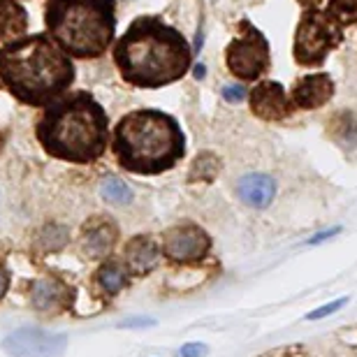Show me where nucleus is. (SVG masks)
<instances>
[{
	"label": "nucleus",
	"instance_id": "nucleus-1",
	"mask_svg": "<svg viewBox=\"0 0 357 357\" xmlns=\"http://www.w3.org/2000/svg\"><path fill=\"white\" fill-rule=\"evenodd\" d=\"M114 61L128 84L160 89L188 73L190 49L172 26L155 17H142L116 42Z\"/></svg>",
	"mask_w": 357,
	"mask_h": 357
},
{
	"label": "nucleus",
	"instance_id": "nucleus-2",
	"mask_svg": "<svg viewBox=\"0 0 357 357\" xmlns=\"http://www.w3.org/2000/svg\"><path fill=\"white\" fill-rule=\"evenodd\" d=\"M0 79L19 102L40 107L73 84L75 68L52 35H24L0 47Z\"/></svg>",
	"mask_w": 357,
	"mask_h": 357
},
{
	"label": "nucleus",
	"instance_id": "nucleus-3",
	"mask_svg": "<svg viewBox=\"0 0 357 357\" xmlns=\"http://www.w3.org/2000/svg\"><path fill=\"white\" fill-rule=\"evenodd\" d=\"M38 139L59 160L93 162L107 149V114L89 93H70L49 102L38 123Z\"/></svg>",
	"mask_w": 357,
	"mask_h": 357
},
{
	"label": "nucleus",
	"instance_id": "nucleus-4",
	"mask_svg": "<svg viewBox=\"0 0 357 357\" xmlns=\"http://www.w3.org/2000/svg\"><path fill=\"white\" fill-rule=\"evenodd\" d=\"M185 151V139L169 114L137 109L119 121L114 130V153L128 172L160 174L176 165Z\"/></svg>",
	"mask_w": 357,
	"mask_h": 357
},
{
	"label": "nucleus",
	"instance_id": "nucleus-5",
	"mask_svg": "<svg viewBox=\"0 0 357 357\" xmlns=\"http://www.w3.org/2000/svg\"><path fill=\"white\" fill-rule=\"evenodd\" d=\"M47 28L66 54L96 59L114 40V0H49Z\"/></svg>",
	"mask_w": 357,
	"mask_h": 357
},
{
	"label": "nucleus",
	"instance_id": "nucleus-6",
	"mask_svg": "<svg viewBox=\"0 0 357 357\" xmlns=\"http://www.w3.org/2000/svg\"><path fill=\"white\" fill-rule=\"evenodd\" d=\"M339 42V24L330 14L320 10H306L295 35V59L302 66H320Z\"/></svg>",
	"mask_w": 357,
	"mask_h": 357
},
{
	"label": "nucleus",
	"instance_id": "nucleus-7",
	"mask_svg": "<svg viewBox=\"0 0 357 357\" xmlns=\"http://www.w3.org/2000/svg\"><path fill=\"white\" fill-rule=\"evenodd\" d=\"M241 28L244 33L227 47V68L241 79H258L262 73H267L271 63L267 40L248 21H241Z\"/></svg>",
	"mask_w": 357,
	"mask_h": 357
},
{
	"label": "nucleus",
	"instance_id": "nucleus-8",
	"mask_svg": "<svg viewBox=\"0 0 357 357\" xmlns=\"http://www.w3.org/2000/svg\"><path fill=\"white\" fill-rule=\"evenodd\" d=\"M66 346V337L35 330V327H24L5 339V351L12 357H61Z\"/></svg>",
	"mask_w": 357,
	"mask_h": 357
},
{
	"label": "nucleus",
	"instance_id": "nucleus-9",
	"mask_svg": "<svg viewBox=\"0 0 357 357\" xmlns=\"http://www.w3.org/2000/svg\"><path fill=\"white\" fill-rule=\"evenodd\" d=\"M211 246V239L202 227L183 223L165 232L162 237V253L174 262H192L204 258Z\"/></svg>",
	"mask_w": 357,
	"mask_h": 357
},
{
	"label": "nucleus",
	"instance_id": "nucleus-10",
	"mask_svg": "<svg viewBox=\"0 0 357 357\" xmlns=\"http://www.w3.org/2000/svg\"><path fill=\"white\" fill-rule=\"evenodd\" d=\"M251 109L265 121H283L290 116V96L278 82H262L251 91Z\"/></svg>",
	"mask_w": 357,
	"mask_h": 357
},
{
	"label": "nucleus",
	"instance_id": "nucleus-11",
	"mask_svg": "<svg viewBox=\"0 0 357 357\" xmlns=\"http://www.w3.org/2000/svg\"><path fill=\"white\" fill-rule=\"evenodd\" d=\"M332 93L334 86L330 75L325 73L309 75L295 84V89H292V102L302 107V109H318V107H323L332 98Z\"/></svg>",
	"mask_w": 357,
	"mask_h": 357
},
{
	"label": "nucleus",
	"instance_id": "nucleus-12",
	"mask_svg": "<svg viewBox=\"0 0 357 357\" xmlns=\"http://www.w3.org/2000/svg\"><path fill=\"white\" fill-rule=\"evenodd\" d=\"M274 192H276V183L267 174H246L237 183L239 199L244 204L253 206V209H265L271 199H274Z\"/></svg>",
	"mask_w": 357,
	"mask_h": 357
},
{
	"label": "nucleus",
	"instance_id": "nucleus-13",
	"mask_svg": "<svg viewBox=\"0 0 357 357\" xmlns=\"http://www.w3.org/2000/svg\"><path fill=\"white\" fill-rule=\"evenodd\" d=\"M158 258H160V248L149 237H135L126 246V265L137 276L149 274V271L158 265Z\"/></svg>",
	"mask_w": 357,
	"mask_h": 357
},
{
	"label": "nucleus",
	"instance_id": "nucleus-14",
	"mask_svg": "<svg viewBox=\"0 0 357 357\" xmlns=\"http://www.w3.org/2000/svg\"><path fill=\"white\" fill-rule=\"evenodd\" d=\"M28 28L26 10L17 0H0V47L24 38Z\"/></svg>",
	"mask_w": 357,
	"mask_h": 357
},
{
	"label": "nucleus",
	"instance_id": "nucleus-15",
	"mask_svg": "<svg viewBox=\"0 0 357 357\" xmlns=\"http://www.w3.org/2000/svg\"><path fill=\"white\" fill-rule=\"evenodd\" d=\"M114 241H116V227L107 220H91V223L84 227V246L93 258H100V255L109 253Z\"/></svg>",
	"mask_w": 357,
	"mask_h": 357
},
{
	"label": "nucleus",
	"instance_id": "nucleus-16",
	"mask_svg": "<svg viewBox=\"0 0 357 357\" xmlns=\"http://www.w3.org/2000/svg\"><path fill=\"white\" fill-rule=\"evenodd\" d=\"M68 288L61 285L54 278H42V281L35 283L33 288V304L38 306L40 311H49V309H59L63 306V297H66Z\"/></svg>",
	"mask_w": 357,
	"mask_h": 357
},
{
	"label": "nucleus",
	"instance_id": "nucleus-17",
	"mask_svg": "<svg viewBox=\"0 0 357 357\" xmlns=\"http://www.w3.org/2000/svg\"><path fill=\"white\" fill-rule=\"evenodd\" d=\"M96 283L107 292V295H116V292L123 290V285H126V271L121 265H116V262H105V265L98 269Z\"/></svg>",
	"mask_w": 357,
	"mask_h": 357
},
{
	"label": "nucleus",
	"instance_id": "nucleus-18",
	"mask_svg": "<svg viewBox=\"0 0 357 357\" xmlns=\"http://www.w3.org/2000/svg\"><path fill=\"white\" fill-rule=\"evenodd\" d=\"M102 197L109 204H130L132 202V190L128 188V183H123L116 176H109L102 181Z\"/></svg>",
	"mask_w": 357,
	"mask_h": 357
},
{
	"label": "nucleus",
	"instance_id": "nucleus-19",
	"mask_svg": "<svg viewBox=\"0 0 357 357\" xmlns=\"http://www.w3.org/2000/svg\"><path fill=\"white\" fill-rule=\"evenodd\" d=\"M327 14L339 26H348L357 21V0H327Z\"/></svg>",
	"mask_w": 357,
	"mask_h": 357
},
{
	"label": "nucleus",
	"instance_id": "nucleus-20",
	"mask_svg": "<svg viewBox=\"0 0 357 357\" xmlns=\"http://www.w3.org/2000/svg\"><path fill=\"white\" fill-rule=\"evenodd\" d=\"M348 302V297H339L337 302H332V304H327V306H320L318 311H313V313H309V320H320V318H325V316H330V313H334L337 309H341V306H344Z\"/></svg>",
	"mask_w": 357,
	"mask_h": 357
},
{
	"label": "nucleus",
	"instance_id": "nucleus-21",
	"mask_svg": "<svg viewBox=\"0 0 357 357\" xmlns=\"http://www.w3.org/2000/svg\"><path fill=\"white\" fill-rule=\"evenodd\" d=\"M223 96H225V100H230V102H239V100H244L246 93L241 86H225Z\"/></svg>",
	"mask_w": 357,
	"mask_h": 357
},
{
	"label": "nucleus",
	"instance_id": "nucleus-22",
	"mask_svg": "<svg viewBox=\"0 0 357 357\" xmlns=\"http://www.w3.org/2000/svg\"><path fill=\"white\" fill-rule=\"evenodd\" d=\"M204 355V346L199 344H188L181 348V357H202Z\"/></svg>",
	"mask_w": 357,
	"mask_h": 357
},
{
	"label": "nucleus",
	"instance_id": "nucleus-23",
	"mask_svg": "<svg viewBox=\"0 0 357 357\" xmlns=\"http://www.w3.org/2000/svg\"><path fill=\"white\" fill-rule=\"evenodd\" d=\"M7 288H10V271H7L3 265H0V299L5 297Z\"/></svg>",
	"mask_w": 357,
	"mask_h": 357
},
{
	"label": "nucleus",
	"instance_id": "nucleus-24",
	"mask_svg": "<svg viewBox=\"0 0 357 357\" xmlns=\"http://www.w3.org/2000/svg\"><path fill=\"white\" fill-rule=\"evenodd\" d=\"M339 232V227H334V230H330V232H320L316 239H311L309 244H318V241H323V239H327V237H332V234H337Z\"/></svg>",
	"mask_w": 357,
	"mask_h": 357
},
{
	"label": "nucleus",
	"instance_id": "nucleus-25",
	"mask_svg": "<svg viewBox=\"0 0 357 357\" xmlns=\"http://www.w3.org/2000/svg\"><path fill=\"white\" fill-rule=\"evenodd\" d=\"M299 5H304L306 10H318V5H320V0H297Z\"/></svg>",
	"mask_w": 357,
	"mask_h": 357
}]
</instances>
